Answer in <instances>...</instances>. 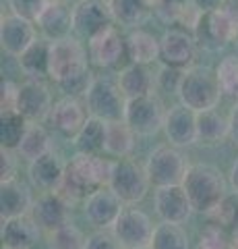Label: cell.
<instances>
[{
  "mask_svg": "<svg viewBox=\"0 0 238 249\" xmlns=\"http://www.w3.org/2000/svg\"><path fill=\"white\" fill-rule=\"evenodd\" d=\"M85 249H127L120 241L110 235L106 231H97L94 235L87 237V243H85Z\"/></svg>",
  "mask_w": 238,
  "mask_h": 249,
  "instance_id": "cell-41",
  "label": "cell"
},
{
  "mask_svg": "<svg viewBox=\"0 0 238 249\" xmlns=\"http://www.w3.org/2000/svg\"><path fill=\"white\" fill-rule=\"evenodd\" d=\"M114 162L99 158L95 154L79 152L64 168V178L58 193L66 199H85L99 187L110 185Z\"/></svg>",
  "mask_w": 238,
  "mask_h": 249,
  "instance_id": "cell-1",
  "label": "cell"
},
{
  "mask_svg": "<svg viewBox=\"0 0 238 249\" xmlns=\"http://www.w3.org/2000/svg\"><path fill=\"white\" fill-rule=\"evenodd\" d=\"M216 75L222 93L238 100V54H228V56L222 58L216 69Z\"/></svg>",
  "mask_w": 238,
  "mask_h": 249,
  "instance_id": "cell-35",
  "label": "cell"
},
{
  "mask_svg": "<svg viewBox=\"0 0 238 249\" xmlns=\"http://www.w3.org/2000/svg\"><path fill=\"white\" fill-rule=\"evenodd\" d=\"M64 2H71V0H64Z\"/></svg>",
  "mask_w": 238,
  "mask_h": 249,
  "instance_id": "cell-52",
  "label": "cell"
},
{
  "mask_svg": "<svg viewBox=\"0 0 238 249\" xmlns=\"http://www.w3.org/2000/svg\"><path fill=\"white\" fill-rule=\"evenodd\" d=\"M230 183L234 185V189L238 193V158H236V162L232 164V168H230Z\"/></svg>",
  "mask_w": 238,
  "mask_h": 249,
  "instance_id": "cell-46",
  "label": "cell"
},
{
  "mask_svg": "<svg viewBox=\"0 0 238 249\" xmlns=\"http://www.w3.org/2000/svg\"><path fill=\"white\" fill-rule=\"evenodd\" d=\"M37 29L42 31V36L50 42L64 40L75 34L73 29V9L64 0H48V4L44 6L42 15L35 21Z\"/></svg>",
  "mask_w": 238,
  "mask_h": 249,
  "instance_id": "cell-18",
  "label": "cell"
},
{
  "mask_svg": "<svg viewBox=\"0 0 238 249\" xmlns=\"http://www.w3.org/2000/svg\"><path fill=\"white\" fill-rule=\"evenodd\" d=\"M106 133H108V121L89 114L83 129L73 137V143L77 152L99 156V152H106Z\"/></svg>",
  "mask_w": 238,
  "mask_h": 249,
  "instance_id": "cell-28",
  "label": "cell"
},
{
  "mask_svg": "<svg viewBox=\"0 0 238 249\" xmlns=\"http://www.w3.org/2000/svg\"><path fill=\"white\" fill-rule=\"evenodd\" d=\"M149 175L145 166L139 162L128 160V158H118L114 160L112 177H110V189L122 199V204L133 206L147 196L149 191Z\"/></svg>",
  "mask_w": 238,
  "mask_h": 249,
  "instance_id": "cell-6",
  "label": "cell"
},
{
  "mask_svg": "<svg viewBox=\"0 0 238 249\" xmlns=\"http://www.w3.org/2000/svg\"><path fill=\"white\" fill-rule=\"evenodd\" d=\"M149 245L153 249H189V235L180 224L162 220V224L153 229Z\"/></svg>",
  "mask_w": 238,
  "mask_h": 249,
  "instance_id": "cell-34",
  "label": "cell"
},
{
  "mask_svg": "<svg viewBox=\"0 0 238 249\" xmlns=\"http://www.w3.org/2000/svg\"><path fill=\"white\" fill-rule=\"evenodd\" d=\"M32 208H33L32 193H29L27 187L19 183L17 178L4 181L0 185V214H2V218L29 214Z\"/></svg>",
  "mask_w": 238,
  "mask_h": 249,
  "instance_id": "cell-24",
  "label": "cell"
},
{
  "mask_svg": "<svg viewBox=\"0 0 238 249\" xmlns=\"http://www.w3.org/2000/svg\"><path fill=\"white\" fill-rule=\"evenodd\" d=\"M162 2H164V0H145V4H147L151 11H158L159 6H162Z\"/></svg>",
  "mask_w": 238,
  "mask_h": 249,
  "instance_id": "cell-48",
  "label": "cell"
},
{
  "mask_svg": "<svg viewBox=\"0 0 238 249\" xmlns=\"http://www.w3.org/2000/svg\"><path fill=\"white\" fill-rule=\"evenodd\" d=\"M52 108H54L52 93L44 81L29 79L19 85L17 112H21L29 123H42L46 119H50Z\"/></svg>",
  "mask_w": 238,
  "mask_h": 249,
  "instance_id": "cell-15",
  "label": "cell"
},
{
  "mask_svg": "<svg viewBox=\"0 0 238 249\" xmlns=\"http://www.w3.org/2000/svg\"><path fill=\"white\" fill-rule=\"evenodd\" d=\"M116 81L120 85L122 93L127 96V100L147 96L153 89V75L149 73L147 65H137V62H130V65L122 67L118 71Z\"/></svg>",
  "mask_w": 238,
  "mask_h": 249,
  "instance_id": "cell-27",
  "label": "cell"
},
{
  "mask_svg": "<svg viewBox=\"0 0 238 249\" xmlns=\"http://www.w3.org/2000/svg\"><path fill=\"white\" fill-rule=\"evenodd\" d=\"M37 40V25L19 15H4L0 21V46L9 56L19 58Z\"/></svg>",
  "mask_w": 238,
  "mask_h": 249,
  "instance_id": "cell-16",
  "label": "cell"
},
{
  "mask_svg": "<svg viewBox=\"0 0 238 249\" xmlns=\"http://www.w3.org/2000/svg\"><path fill=\"white\" fill-rule=\"evenodd\" d=\"M137 133L128 127V123L122 121H110L108 123V133H106V154L114 158H127L135 147Z\"/></svg>",
  "mask_w": 238,
  "mask_h": 249,
  "instance_id": "cell-30",
  "label": "cell"
},
{
  "mask_svg": "<svg viewBox=\"0 0 238 249\" xmlns=\"http://www.w3.org/2000/svg\"><path fill=\"white\" fill-rule=\"evenodd\" d=\"M236 44H238V40H236Z\"/></svg>",
  "mask_w": 238,
  "mask_h": 249,
  "instance_id": "cell-53",
  "label": "cell"
},
{
  "mask_svg": "<svg viewBox=\"0 0 238 249\" xmlns=\"http://www.w3.org/2000/svg\"><path fill=\"white\" fill-rule=\"evenodd\" d=\"M164 133L176 147L197 143V112L184 104H176L166 112Z\"/></svg>",
  "mask_w": 238,
  "mask_h": 249,
  "instance_id": "cell-19",
  "label": "cell"
},
{
  "mask_svg": "<svg viewBox=\"0 0 238 249\" xmlns=\"http://www.w3.org/2000/svg\"><path fill=\"white\" fill-rule=\"evenodd\" d=\"M112 235L127 249H137L151 243L153 224L149 216L137 208H125L112 227Z\"/></svg>",
  "mask_w": 238,
  "mask_h": 249,
  "instance_id": "cell-13",
  "label": "cell"
},
{
  "mask_svg": "<svg viewBox=\"0 0 238 249\" xmlns=\"http://www.w3.org/2000/svg\"><path fill=\"white\" fill-rule=\"evenodd\" d=\"M87 48L75 37H64L50 44V79L58 83L63 77L87 67Z\"/></svg>",
  "mask_w": 238,
  "mask_h": 249,
  "instance_id": "cell-12",
  "label": "cell"
},
{
  "mask_svg": "<svg viewBox=\"0 0 238 249\" xmlns=\"http://www.w3.org/2000/svg\"><path fill=\"white\" fill-rule=\"evenodd\" d=\"M145 170L149 175L151 185L168 187V185H182L189 166L184 156L178 152V147L170 143V145H159L149 154Z\"/></svg>",
  "mask_w": 238,
  "mask_h": 249,
  "instance_id": "cell-7",
  "label": "cell"
},
{
  "mask_svg": "<svg viewBox=\"0 0 238 249\" xmlns=\"http://www.w3.org/2000/svg\"><path fill=\"white\" fill-rule=\"evenodd\" d=\"M114 23L116 21L108 0H77L73 6V29L85 42Z\"/></svg>",
  "mask_w": 238,
  "mask_h": 249,
  "instance_id": "cell-11",
  "label": "cell"
},
{
  "mask_svg": "<svg viewBox=\"0 0 238 249\" xmlns=\"http://www.w3.org/2000/svg\"><path fill=\"white\" fill-rule=\"evenodd\" d=\"M197 249H234V247L224 229H220V224H211V227H207L201 232Z\"/></svg>",
  "mask_w": 238,
  "mask_h": 249,
  "instance_id": "cell-38",
  "label": "cell"
},
{
  "mask_svg": "<svg viewBox=\"0 0 238 249\" xmlns=\"http://www.w3.org/2000/svg\"><path fill=\"white\" fill-rule=\"evenodd\" d=\"M166 112L168 110H164V104L159 102V98L147 93V96L127 100L125 121L139 137H151L159 129H164Z\"/></svg>",
  "mask_w": 238,
  "mask_h": 249,
  "instance_id": "cell-8",
  "label": "cell"
},
{
  "mask_svg": "<svg viewBox=\"0 0 238 249\" xmlns=\"http://www.w3.org/2000/svg\"><path fill=\"white\" fill-rule=\"evenodd\" d=\"M85 243H87L85 235L71 222H66L64 227L48 232L50 249H85Z\"/></svg>",
  "mask_w": 238,
  "mask_h": 249,
  "instance_id": "cell-36",
  "label": "cell"
},
{
  "mask_svg": "<svg viewBox=\"0 0 238 249\" xmlns=\"http://www.w3.org/2000/svg\"><path fill=\"white\" fill-rule=\"evenodd\" d=\"M91 81H94V77H91L89 67H85V69H79V71L63 77V79H60L56 85L66 93V96H79V93L87 91Z\"/></svg>",
  "mask_w": 238,
  "mask_h": 249,
  "instance_id": "cell-37",
  "label": "cell"
},
{
  "mask_svg": "<svg viewBox=\"0 0 238 249\" xmlns=\"http://www.w3.org/2000/svg\"><path fill=\"white\" fill-rule=\"evenodd\" d=\"M128 60L137 65H151L159 58V40L145 29H133L127 36Z\"/></svg>",
  "mask_w": 238,
  "mask_h": 249,
  "instance_id": "cell-29",
  "label": "cell"
},
{
  "mask_svg": "<svg viewBox=\"0 0 238 249\" xmlns=\"http://www.w3.org/2000/svg\"><path fill=\"white\" fill-rule=\"evenodd\" d=\"M228 2V0H193V4L197 6L201 13H207V11H216V9H222Z\"/></svg>",
  "mask_w": 238,
  "mask_h": 249,
  "instance_id": "cell-44",
  "label": "cell"
},
{
  "mask_svg": "<svg viewBox=\"0 0 238 249\" xmlns=\"http://www.w3.org/2000/svg\"><path fill=\"white\" fill-rule=\"evenodd\" d=\"M83 96H85V106L91 116H97L108 123L125 119L127 96L122 93L118 81H112L108 77H94Z\"/></svg>",
  "mask_w": 238,
  "mask_h": 249,
  "instance_id": "cell-5",
  "label": "cell"
},
{
  "mask_svg": "<svg viewBox=\"0 0 238 249\" xmlns=\"http://www.w3.org/2000/svg\"><path fill=\"white\" fill-rule=\"evenodd\" d=\"M2 249H21V247H9V245H2Z\"/></svg>",
  "mask_w": 238,
  "mask_h": 249,
  "instance_id": "cell-50",
  "label": "cell"
},
{
  "mask_svg": "<svg viewBox=\"0 0 238 249\" xmlns=\"http://www.w3.org/2000/svg\"><path fill=\"white\" fill-rule=\"evenodd\" d=\"M184 71H187V69H176V67H170V65H164L162 69H159L158 79H156L158 88L162 91H166V93H178Z\"/></svg>",
  "mask_w": 238,
  "mask_h": 249,
  "instance_id": "cell-39",
  "label": "cell"
},
{
  "mask_svg": "<svg viewBox=\"0 0 238 249\" xmlns=\"http://www.w3.org/2000/svg\"><path fill=\"white\" fill-rule=\"evenodd\" d=\"M193 34L199 48L207 52L224 50L228 44L238 40V11L224 4L222 9L201 13Z\"/></svg>",
  "mask_w": 238,
  "mask_h": 249,
  "instance_id": "cell-3",
  "label": "cell"
},
{
  "mask_svg": "<svg viewBox=\"0 0 238 249\" xmlns=\"http://www.w3.org/2000/svg\"><path fill=\"white\" fill-rule=\"evenodd\" d=\"M17 152L21 154V158H25L29 162L52 152V139L48 135V131H46L40 123H29V127L21 139Z\"/></svg>",
  "mask_w": 238,
  "mask_h": 249,
  "instance_id": "cell-31",
  "label": "cell"
},
{
  "mask_svg": "<svg viewBox=\"0 0 238 249\" xmlns=\"http://www.w3.org/2000/svg\"><path fill=\"white\" fill-rule=\"evenodd\" d=\"M182 187L193 204L195 212L211 214L226 196V178L218 166L211 164H193L184 175Z\"/></svg>",
  "mask_w": 238,
  "mask_h": 249,
  "instance_id": "cell-2",
  "label": "cell"
},
{
  "mask_svg": "<svg viewBox=\"0 0 238 249\" xmlns=\"http://www.w3.org/2000/svg\"><path fill=\"white\" fill-rule=\"evenodd\" d=\"M230 137V119L220 114L216 108L197 112V143L218 145Z\"/></svg>",
  "mask_w": 238,
  "mask_h": 249,
  "instance_id": "cell-26",
  "label": "cell"
},
{
  "mask_svg": "<svg viewBox=\"0 0 238 249\" xmlns=\"http://www.w3.org/2000/svg\"><path fill=\"white\" fill-rule=\"evenodd\" d=\"M27 127L29 121L21 112H0V143H2V147L17 150Z\"/></svg>",
  "mask_w": 238,
  "mask_h": 249,
  "instance_id": "cell-33",
  "label": "cell"
},
{
  "mask_svg": "<svg viewBox=\"0 0 238 249\" xmlns=\"http://www.w3.org/2000/svg\"><path fill=\"white\" fill-rule=\"evenodd\" d=\"M153 206H156L158 216L166 222L182 224L187 222L190 214L195 212L193 204L187 196L182 185H168V187H156L153 193Z\"/></svg>",
  "mask_w": 238,
  "mask_h": 249,
  "instance_id": "cell-17",
  "label": "cell"
},
{
  "mask_svg": "<svg viewBox=\"0 0 238 249\" xmlns=\"http://www.w3.org/2000/svg\"><path fill=\"white\" fill-rule=\"evenodd\" d=\"M15 175H17V158H15L13 150L2 147L0 150V178H2V183L13 181Z\"/></svg>",
  "mask_w": 238,
  "mask_h": 249,
  "instance_id": "cell-42",
  "label": "cell"
},
{
  "mask_svg": "<svg viewBox=\"0 0 238 249\" xmlns=\"http://www.w3.org/2000/svg\"><path fill=\"white\" fill-rule=\"evenodd\" d=\"M50 40L37 37L19 56V67L29 79H50Z\"/></svg>",
  "mask_w": 238,
  "mask_h": 249,
  "instance_id": "cell-25",
  "label": "cell"
},
{
  "mask_svg": "<svg viewBox=\"0 0 238 249\" xmlns=\"http://www.w3.org/2000/svg\"><path fill=\"white\" fill-rule=\"evenodd\" d=\"M137 249H153L151 245H143V247H137Z\"/></svg>",
  "mask_w": 238,
  "mask_h": 249,
  "instance_id": "cell-51",
  "label": "cell"
},
{
  "mask_svg": "<svg viewBox=\"0 0 238 249\" xmlns=\"http://www.w3.org/2000/svg\"><path fill=\"white\" fill-rule=\"evenodd\" d=\"M17 96H19V85L9 79H2V100H0L2 112L17 110Z\"/></svg>",
  "mask_w": 238,
  "mask_h": 249,
  "instance_id": "cell-43",
  "label": "cell"
},
{
  "mask_svg": "<svg viewBox=\"0 0 238 249\" xmlns=\"http://www.w3.org/2000/svg\"><path fill=\"white\" fill-rule=\"evenodd\" d=\"M199 44L195 34L187 27H170L159 40V60L176 69H189L195 65Z\"/></svg>",
  "mask_w": 238,
  "mask_h": 249,
  "instance_id": "cell-10",
  "label": "cell"
},
{
  "mask_svg": "<svg viewBox=\"0 0 238 249\" xmlns=\"http://www.w3.org/2000/svg\"><path fill=\"white\" fill-rule=\"evenodd\" d=\"M64 164L60 162V158L54 152H48L29 162V181H32L33 187H37L40 191H58L60 185H63L64 178Z\"/></svg>",
  "mask_w": 238,
  "mask_h": 249,
  "instance_id": "cell-21",
  "label": "cell"
},
{
  "mask_svg": "<svg viewBox=\"0 0 238 249\" xmlns=\"http://www.w3.org/2000/svg\"><path fill=\"white\" fill-rule=\"evenodd\" d=\"M114 15V21L122 27H137L147 19L149 6L145 0H108Z\"/></svg>",
  "mask_w": 238,
  "mask_h": 249,
  "instance_id": "cell-32",
  "label": "cell"
},
{
  "mask_svg": "<svg viewBox=\"0 0 238 249\" xmlns=\"http://www.w3.org/2000/svg\"><path fill=\"white\" fill-rule=\"evenodd\" d=\"M40 227L32 218V214L2 218V243L9 247H21L29 249L35 245L37 237H40Z\"/></svg>",
  "mask_w": 238,
  "mask_h": 249,
  "instance_id": "cell-23",
  "label": "cell"
},
{
  "mask_svg": "<svg viewBox=\"0 0 238 249\" xmlns=\"http://www.w3.org/2000/svg\"><path fill=\"white\" fill-rule=\"evenodd\" d=\"M46 4H48V0H9L11 13L19 15V17H23V19L33 21V23L42 15Z\"/></svg>",
  "mask_w": 238,
  "mask_h": 249,
  "instance_id": "cell-40",
  "label": "cell"
},
{
  "mask_svg": "<svg viewBox=\"0 0 238 249\" xmlns=\"http://www.w3.org/2000/svg\"><path fill=\"white\" fill-rule=\"evenodd\" d=\"M32 218L37 222V227L46 232H52L68 222V199L58 191H50L33 201Z\"/></svg>",
  "mask_w": 238,
  "mask_h": 249,
  "instance_id": "cell-20",
  "label": "cell"
},
{
  "mask_svg": "<svg viewBox=\"0 0 238 249\" xmlns=\"http://www.w3.org/2000/svg\"><path fill=\"white\" fill-rule=\"evenodd\" d=\"M89 119L87 106H83L77 96H64L54 104L50 112L52 124L66 137H75L83 129V124Z\"/></svg>",
  "mask_w": 238,
  "mask_h": 249,
  "instance_id": "cell-22",
  "label": "cell"
},
{
  "mask_svg": "<svg viewBox=\"0 0 238 249\" xmlns=\"http://www.w3.org/2000/svg\"><path fill=\"white\" fill-rule=\"evenodd\" d=\"M176 96L180 98V104L189 106L190 110L203 112V110L216 108L224 93H222L216 71H211L209 67L193 65L184 71L180 89Z\"/></svg>",
  "mask_w": 238,
  "mask_h": 249,
  "instance_id": "cell-4",
  "label": "cell"
},
{
  "mask_svg": "<svg viewBox=\"0 0 238 249\" xmlns=\"http://www.w3.org/2000/svg\"><path fill=\"white\" fill-rule=\"evenodd\" d=\"M122 199L110 189V185L99 187L97 191H94L89 197H85L83 204V214H85L87 222L97 231H106L112 229L116 218L120 216L122 208Z\"/></svg>",
  "mask_w": 238,
  "mask_h": 249,
  "instance_id": "cell-14",
  "label": "cell"
},
{
  "mask_svg": "<svg viewBox=\"0 0 238 249\" xmlns=\"http://www.w3.org/2000/svg\"><path fill=\"white\" fill-rule=\"evenodd\" d=\"M234 241H236V243H232V247H234V249H238V235H236V239H234Z\"/></svg>",
  "mask_w": 238,
  "mask_h": 249,
  "instance_id": "cell-49",
  "label": "cell"
},
{
  "mask_svg": "<svg viewBox=\"0 0 238 249\" xmlns=\"http://www.w3.org/2000/svg\"><path fill=\"white\" fill-rule=\"evenodd\" d=\"M193 0H164L162 4H172V6H187V4H190Z\"/></svg>",
  "mask_w": 238,
  "mask_h": 249,
  "instance_id": "cell-47",
  "label": "cell"
},
{
  "mask_svg": "<svg viewBox=\"0 0 238 249\" xmlns=\"http://www.w3.org/2000/svg\"><path fill=\"white\" fill-rule=\"evenodd\" d=\"M87 54L91 65L99 69H118L122 62L128 60L127 37L116 25H110L87 42Z\"/></svg>",
  "mask_w": 238,
  "mask_h": 249,
  "instance_id": "cell-9",
  "label": "cell"
},
{
  "mask_svg": "<svg viewBox=\"0 0 238 249\" xmlns=\"http://www.w3.org/2000/svg\"><path fill=\"white\" fill-rule=\"evenodd\" d=\"M228 119H230V139L238 145V100L232 106V112H230Z\"/></svg>",
  "mask_w": 238,
  "mask_h": 249,
  "instance_id": "cell-45",
  "label": "cell"
}]
</instances>
